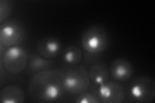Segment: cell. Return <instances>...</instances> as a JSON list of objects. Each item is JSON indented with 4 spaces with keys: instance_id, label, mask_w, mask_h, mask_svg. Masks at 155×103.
I'll return each mask as SVG.
<instances>
[{
    "instance_id": "7a4b0ae2",
    "label": "cell",
    "mask_w": 155,
    "mask_h": 103,
    "mask_svg": "<svg viewBox=\"0 0 155 103\" xmlns=\"http://www.w3.org/2000/svg\"><path fill=\"white\" fill-rule=\"evenodd\" d=\"M80 42L85 53L98 56L108 48L109 34L104 27L94 24L82 32Z\"/></svg>"
},
{
    "instance_id": "9c48e42d",
    "label": "cell",
    "mask_w": 155,
    "mask_h": 103,
    "mask_svg": "<svg viewBox=\"0 0 155 103\" xmlns=\"http://www.w3.org/2000/svg\"><path fill=\"white\" fill-rule=\"evenodd\" d=\"M110 73L114 79L125 81L132 77L133 67L130 63L125 59L117 58L110 64Z\"/></svg>"
},
{
    "instance_id": "4fadbf2b",
    "label": "cell",
    "mask_w": 155,
    "mask_h": 103,
    "mask_svg": "<svg viewBox=\"0 0 155 103\" xmlns=\"http://www.w3.org/2000/svg\"><path fill=\"white\" fill-rule=\"evenodd\" d=\"M62 58L64 62L72 66L78 65L84 58V52L75 45H69L62 52Z\"/></svg>"
},
{
    "instance_id": "5b68a950",
    "label": "cell",
    "mask_w": 155,
    "mask_h": 103,
    "mask_svg": "<svg viewBox=\"0 0 155 103\" xmlns=\"http://www.w3.org/2000/svg\"><path fill=\"white\" fill-rule=\"evenodd\" d=\"M127 93L129 98L133 102H152L155 98L154 81L149 77H138L130 83Z\"/></svg>"
},
{
    "instance_id": "ba28073f",
    "label": "cell",
    "mask_w": 155,
    "mask_h": 103,
    "mask_svg": "<svg viewBox=\"0 0 155 103\" xmlns=\"http://www.w3.org/2000/svg\"><path fill=\"white\" fill-rule=\"evenodd\" d=\"M61 43L55 37L47 36L39 40L36 43V53L41 57L52 60L56 57L61 52Z\"/></svg>"
},
{
    "instance_id": "8992f818",
    "label": "cell",
    "mask_w": 155,
    "mask_h": 103,
    "mask_svg": "<svg viewBox=\"0 0 155 103\" xmlns=\"http://www.w3.org/2000/svg\"><path fill=\"white\" fill-rule=\"evenodd\" d=\"M25 32L21 23L16 20H8L0 26V54L6 48L19 46L25 38Z\"/></svg>"
},
{
    "instance_id": "9a60e30c",
    "label": "cell",
    "mask_w": 155,
    "mask_h": 103,
    "mask_svg": "<svg viewBox=\"0 0 155 103\" xmlns=\"http://www.w3.org/2000/svg\"><path fill=\"white\" fill-rule=\"evenodd\" d=\"M75 102L76 103H99L100 101L96 94L86 91L78 95Z\"/></svg>"
},
{
    "instance_id": "3957f363",
    "label": "cell",
    "mask_w": 155,
    "mask_h": 103,
    "mask_svg": "<svg viewBox=\"0 0 155 103\" xmlns=\"http://www.w3.org/2000/svg\"><path fill=\"white\" fill-rule=\"evenodd\" d=\"M91 81L88 72L81 66H72L64 72L65 92L71 95H79L88 90Z\"/></svg>"
},
{
    "instance_id": "8fae6325",
    "label": "cell",
    "mask_w": 155,
    "mask_h": 103,
    "mask_svg": "<svg viewBox=\"0 0 155 103\" xmlns=\"http://www.w3.org/2000/svg\"><path fill=\"white\" fill-rule=\"evenodd\" d=\"M25 101L24 92L16 85L7 86L0 92V102L2 103H23Z\"/></svg>"
},
{
    "instance_id": "6da1fadb",
    "label": "cell",
    "mask_w": 155,
    "mask_h": 103,
    "mask_svg": "<svg viewBox=\"0 0 155 103\" xmlns=\"http://www.w3.org/2000/svg\"><path fill=\"white\" fill-rule=\"evenodd\" d=\"M31 97L38 102H55L65 93L64 87V72L49 69L35 75L29 82Z\"/></svg>"
},
{
    "instance_id": "30bf717a",
    "label": "cell",
    "mask_w": 155,
    "mask_h": 103,
    "mask_svg": "<svg viewBox=\"0 0 155 103\" xmlns=\"http://www.w3.org/2000/svg\"><path fill=\"white\" fill-rule=\"evenodd\" d=\"M88 74L91 82L99 86L108 81L109 77V68L104 63L96 62L92 64Z\"/></svg>"
},
{
    "instance_id": "7c38bea8",
    "label": "cell",
    "mask_w": 155,
    "mask_h": 103,
    "mask_svg": "<svg viewBox=\"0 0 155 103\" xmlns=\"http://www.w3.org/2000/svg\"><path fill=\"white\" fill-rule=\"evenodd\" d=\"M53 65L52 60H47L39 56L38 53H32L28 56L27 72L29 73H38L51 69Z\"/></svg>"
},
{
    "instance_id": "277c9868",
    "label": "cell",
    "mask_w": 155,
    "mask_h": 103,
    "mask_svg": "<svg viewBox=\"0 0 155 103\" xmlns=\"http://www.w3.org/2000/svg\"><path fill=\"white\" fill-rule=\"evenodd\" d=\"M0 60L1 66L5 71L16 75L27 68L28 56L25 48L19 45L6 48L0 54Z\"/></svg>"
},
{
    "instance_id": "52a82bcc",
    "label": "cell",
    "mask_w": 155,
    "mask_h": 103,
    "mask_svg": "<svg viewBox=\"0 0 155 103\" xmlns=\"http://www.w3.org/2000/svg\"><path fill=\"white\" fill-rule=\"evenodd\" d=\"M96 93L100 102L122 103L125 99V92L124 87L114 81H107L98 86Z\"/></svg>"
},
{
    "instance_id": "5bb4252c",
    "label": "cell",
    "mask_w": 155,
    "mask_h": 103,
    "mask_svg": "<svg viewBox=\"0 0 155 103\" xmlns=\"http://www.w3.org/2000/svg\"><path fill=\"white\" fill-rule=\"evenodd\" d=\"M13 8V5L11 1L1 0L0 1V23L7 21V18L11 15Z\"/></svg>"
}]
</instances>
